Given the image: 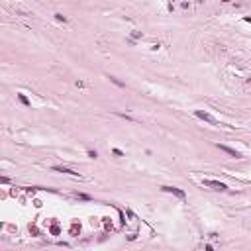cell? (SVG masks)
I'll return each mask as SVG.
<instances>
[{
	"label": "cell",
	"instance_id": "1",
	"mask_svg": "<svg viewBox=\"0 0 251 251\" xmlns=\"http://www.w3.org/2000/svg\"><path fill=\"white\" fill-rule=\"evenodd\" d=\"M202 185H204V186H212L214 190H226V188H227L224 183H220V180H210V179H208V180H202Z\"/></svg>",
	"mask_w": 251,
	"mask_h": 251
},
{
	"label": "cell",
	"instance_id": "4",
	"mask_svg": "<svg viewBox=\"0 0 251 251\" xmlns=\"http://www.w3.org/2000/svg\"><path fill=\"white\" fill-rule=\"evenodd\" d=\"M163 190H169V192H175L177 196H180V198H185V192L183 190H177V188H171V186H163Z\"/></svg>",
	"mask_w": 251,
	"mask_h": 251
},
{
	"label": "cell",
	"instance_id": "5",
	"mask_svg": "<svg viewBox=\"0 0 251 251\" xmlns=\"http://www.w3.org/2000/svg\"><path fill=\"white\" fill-rule=\"evenodd\" d=\"M55 171H59V173H67V175H79V173H75V171L71 169H63V167H53Z\"/></svg>",
	"mask_w": 251,
	"mask_h": 251
},
{
	"label": "cell",
	"instance_id": "3",
	"mask_svg": "<svg viewBox=\"0 0 251 251\" xmlns=\"http://www.w3.org/2000/svg\"><path fill=\"white\" fill-rule=\"evenodd\" d=\"M196 116L202 118V120H206V122H210V124H216V120H214L212 116H208V114H204V112H196Z\"/></svg>",
	"mask_w": 251,
	"mask_h": 251
},
{
	"label": "cell",
	"instance_id": "2",
	"mask_svg": "<svg viewBox=\"0 0 251 251\" xmlns=\"http://www.w3.org/2000/svg\"><path fill=\"white\" fill-rule=\"evenodd\" d=\"M220 147V149H222V151L224 153H227V155H232V157H236V159H239V157H241V155H239V153H237L236 151V149H230V147H226V145H218Z\"/></svg>",
	"mask_w": 251,
	"mask_h": 251
}]
</instances>
